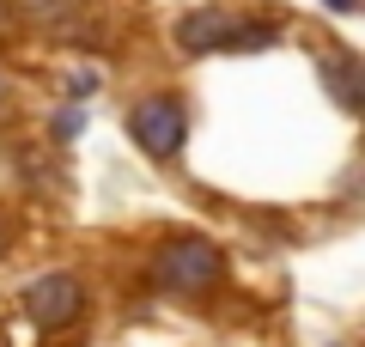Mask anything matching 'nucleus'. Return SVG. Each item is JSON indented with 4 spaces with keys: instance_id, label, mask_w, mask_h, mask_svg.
Returning a JSON list of instances; mask_svg holds the SVG:
<instances>
[{
    "instance_id": "nucleus-1",
    "label": "nucleus",
    "mask_w": 365,
    "mask_h": 347,
    "mask_svg": "<svg viewBox=\"0 0 365 347\" xmlns=\"http://www.w3.org/2000/svg\"><path fill=\"white\" fill-rule=\"evenodd\" d=\"M225 274V256L213 238H201V231H177V238H165V244L153 250V281L165 286V293H182V298H195V293H213Z\"/></svg>"
},
{
    "instance_id": "nucleus-2",
    "label": "nucleus",
    "mask_w": 365,
    "mask_h": 347,
    "mask_svg": "<svg viewBox=\"0 0 365 347\" xmlns=\"http://www.w3.org/2000/svg\"><path fill=\"white\" fill-rule=\"evenodd\" d=\"M128 134L146 159H177L182 153V134H189V110H182L170 91H153L128 110Z\"/></svg>"
},
{
    "instance_id": "nucleus-3",
    "label": "nucleus",
    "mask_w": 365,
    "mask_h": 347,
    "mask_svg": "<svg viewBox=\"0 0 365 347\" xmlns=\"http://www.w3.org/2000/svg\"><path fill=\"white\" fill-rule=\"evenodd\" d=\"M79 311H86V281L73 268H49L25 286V317L37 329H67Z\"/></svg>"
},
{
    "instance_id": "nucleus-4",
    "label": "nucleus",
    "mask_w": 365,
    "mask_h": 347,
    "mask_svg": "<svg viewBox=\"0 0 365 347\" xmlns=\"http://www.w3.org/2000/svg\"><path fill=\"white\" fill-rule=\"evenodd\" d=\"M237 25H244V19L220 13V6H201V13H189V19L177 25V43H182L189 55H207V49H232Z\"/></svg>"
},
{
    "instance_id": "nucleus-5",
    "label": "nucleus",
    "mask_w": 365,
    "mask_h": 347,
    "mask_svg": "<svg viewBox=\"0 0 365 347\" xmlns=\"http://www.w3.org/2000/svg\"><path fill=\"white\" fill-rule=\"evenodd\" d=\"M329 91H335L341 110H359V61L353 55H335L329 61Z\"/></svg>"
},
{
    "instance_id": "nucleus-6",
    "label": "nucleus",
    "mask_w": 365,
    "mask_h": 347,
    "mask_svg": "<svg viewBox=\"0 0 365 347\" xmlns=\"http://www.w3.org/2000/svg\"><path fill=\"white\" fill-rule=\"evenodd\" d=\"M79 129H86V116H79V110H61V116H55V141H73Z\"/></svg>"
},
{
    "instance_id": "nucleus-7",
    "label": "nucleus",
    "mask_w": 365,
    "mask_h": 347,
    "mask_svg": "<svg viewBox=\"0 0 365 347\" xmlns=\"http://www.w3.org/2000/svg\"><path fill=\"white\" fill-rule=\"evenodd\" d=\"M67 91H73V98H91V91H98V74H73V79H67Z\"/></svg>"
},
{
    "instance_id": "nucleus-8",
    "label": "nucleus",
    "mask_w": 365,
    "mask_h": 347,
    "mask_svg": "<svg viewBox=\"0 0 365 347\" xmlns=\"http://www.w3.org/2000/svg\"><path fill=\"white\" fill-rule=\"evenodd\" d=\"M6 250H13V219L0 213V256H6Z\"/></svg>"
},
{
    "instance_id": "nucleus-9",
    "label": "nucleus",
    "mask_w": 365,
    "mask_h": 347,
    "mask_svg": "<svg viewBox=\"0 0 365 347\" xmlns=\"http://www.w3.org/2000/svg\"><path fill=\"white\" fill-rule=\"evenodd\" d=\"M329 6H335V13H353V6H359V0H329Z\"/></svg>"
},
{
    "instance_id": "nucleus-10",
    "label": "nucleus",
    "mask_w": 365,
    "mask_h": 347,
    "mask_svg": "<svg viewBox=\"0 0 365 347\" xmlns=\"http://www.w3.org/2000/svg\"><path fill=\"white\" fill-rule=\"evenodd\" d=\"M6 19H13V6H6V0H0V25H6Z\"/></svg>"
},
{
    "instance_id": "nucleus-11",
    "label": "nucleus",
    "mask_w": 365,
    "mask_h": 347,
    "mask_svg": "<svg viewBox=\"0 0 365 347\" xmlns=\"http://www.w3.org/2000/svg\"><path fill=\"white\" fill-rule=\"evenodd\" d=\"M0 104H6V79H0Z\"/></svg>"
}]
</instances>
